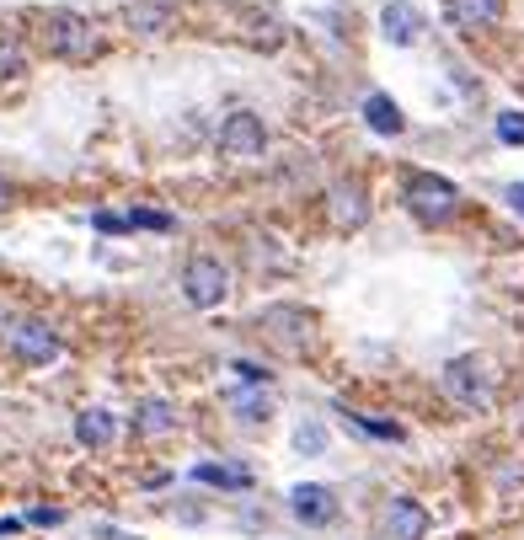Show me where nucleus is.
Segmentation results:
<instances>
[{"mask_svg":"<svg viewBox=\"0 0 524 540\" xmlns=\"http://www.w3.org/2000/svg\"><path fill=\"white\" fill-rule=\"evenodd\" d=\"M236 375H241V380H252V385H268V369L252 364V359H236Z\"/></svg>","mask_w":524,"mask_h":540,"instance_id":"nucleus-23","label":"nucleus"},{"mask_svg":"<svg viewBox=\"0 0 524 540\" xmlns=\"http://www.w3.org/2000/svg\"><path fill=\"white\" fill-rule=\"evenodd\" d=\"M444 391H450L460 407H487L492 401V375H487V364L482 359H455L450 369H444Z\"/></svg>","mask_w":524,"mask_h":540,"instance_id":"nucleus-4","label":"nucleus"},{"mask_svg":"<svg viewBox=\"0 0 524 540\" xmlns=\"http://www.w3.org/2000/svg\"><path fill=\"white\" fill-rule=\"evenodd\" d=\"M11 75H22V49L17 43H0V81H11Z\"/></svg>","mask_w":524,"mask_h":540,"instance_id":"nucleus-22","label":"nucleus"},{"mask_svg":"<svg viewBox=\"0 0 524 540\" xmlns=\"http://www.w3.org/2000/svg\"><path fill=\"white\" fill-rule=\"evenodd\" d=\"M182 295H188L193 311H214L225 295H230V268L220 257H193L182 268Z\"/></svg>","mask_w":524,"mask_h":540,"instance_id":"nucleus-3","label":"nucleus"},{"mask_svg":"<svg viewBox=\"0 0 524 540\" xmlns=\"http://www.w3.org/2000/svg\"><path fill=\"white\" fill-rule=\"evenodd\" d=\"M230 412H236L241 423H268V418H273V396H268V385H252V380H246L241 391H230Z\"/></svg>","mask_w":524,"mask_h":540,"instance_id":"nucleus-12","label":"nucleus"},{"mask_svg":"<svg viewBox=\"0 0 524 540\" xmlns=\"http://www.w3.org/2000/svg\"><path fill=\"white\" fill-rule=\"evenodd\" d=\"M289 508H295L300 524H311V530H321V524L337 519V498L332 487H316V482H300L295 492H289Z\"/></svg>","mask_w":524,"mask_h":540,"instance_id":"nucleus-7","label":"nucleus"},{"mask_svg":"<svg viewBox=\"0 0 524 540\" xmlns=\"http://www.w3.org/2000/svg\"><path fill=\"white\" fill-rule=\"evenodd\" d=\"M0 209H6V177H0Z\"/></svg>","mask_w":524,"mask_h":540,"instance_id":"nucleus-27","label":"nucleus"},{"mask_svg":"<svg viewBox=\"0 0 524 540\" xmlns=\"http://www.w3.org/2000/svg\"><path fill=\"white\" fill-rule=\"evenodd\" d=\"M198 476V482H209V487H246V482H252V476H246V471H236V466H198L193 471Z\"/></svg>","mask_w":524,"mask_h":540,"instance_id":"nucleus-18","label":"nucleus"},{"mask_svg":"<svg viewBox=\"0 0 524 540\" xmlns=\"http://www.w3.org/2000/svg\"><path fill=\"white\" fill-rule=\"evenodd\" d=\"M503 17V0H450V22L466 27V33H482Z\"/></svg>","mask_w":524,"mask_h":540,"instance_id":"nucleus-13","label":"nucleus"},{"mask_svg":"<svg viewBox=\"0 0 524 540\" xmlns=\"http://www.w3.org/2000/svg\"><path fill=\"white\" fill-rule=\"evenodd\" d=\"M134 428H140L145 439L172 434V428H177V412L166 407V401H140V412H134Z\"/></svg>","mask_w":524,"mask_h":540,"instance_id":"nucleus-17","label":"nucleus"},{"mask_svg":"<svg viewBox=\"0 0 524 540\" xmlns=\"http://www.w3.org/2000/svg\"><path fill=\"white\" fill-rule=\"evenodd\" d=\"M364 123H369V129H375V134H391V140H396V134L407 129L402 107H396L391 97H385V91H375V97H364Z\"/></svg>","mask_w":524,"mask_h":540,"instance_id":"nucleus-15","label":"nucleus"},{"mask_svg":"<svg viewBox=\"0 0 524 540\" xmlns=\"http://www.w3.org/2000/svg\"><path fill=\"white\" fill-rule=\"evenodd\" d=\"M65 514H59V508H33V524H59Z\"/></svg>","mask_w":524,"mask_h":540,"instance_id":"nucleus-26","label":"nucleus"},{"mask_svg":"<svg viewBox=\"0 0 524 540\" xmlns=\"http://www.w3.org/2000/svg\"><path fill=\"white\" fill-rule=\"evenodd\" d=\"M257 327H268L273 337H279V343H305V332H311V316L305 311H295V305H268V311L257 316Z\"/></svg>","mask_w":524,"mask_h":540,"instance_id":"nucleus-8","label":"nucleus"},{"mask_svg":"<svg viewBox=\"0 0 524 540\" xmlns=\"http://www.w3.org/2000/svg\"><path fill=\"white\" fill-rule=\"evenodd\" d=\"M407 209L418 214L423 225H444V220H450V214L460 209V193H455V182H450V177L423 172V177H412V182H407Z\"/></svg>","mask_w":524,"mask_h":540,"instance_id":"nucleus-1","label":"nucleus"},{"mask_svg":"<svg viewBox=\"0 0 524 540\" xmlns=\"http://www.w3.org/2000/svg\"><path fill=\"white\" fill-rule=\"evenodd\" d=\"M295 450L300 455H321V450H327V428H321V423H300L295 428Z\"/></svg>","mask_w":524,"mask_h":540,"instance_id":"nucleus-19","label":"nucleus"},{"mask_svg":"<svg viewBox=\"0 0 524 540\" xmlns=\"http://www.w3.org/2000/svg\"><path fill=\"white\" fill-rule=\"evenodd\" d=\"M332 220L343 230H359L369 220V198H364V182H337L332 188Z\"/></svg>","mask_w":524,"mask_h":540,"instance_id":"nucleus-9","label":"nucleus"},{"mask_svg":"<svg viewBox=\"0 0 524 540\" xmlns=\"http://www.w3.org/2000/svg\"><path fill=\"white\" fill-rule=\"evenodd\" d=\"M11 353H17L22 364L43 369V364H54V359H59V337H54L49 321L27 316V321H17V327H11Z\"/></svg>","mask_w":524,"mask_h":540,"instance_id":"nucleus-5","label":"nucleus"},{"mask_svg":"<svg viewBox=\"0 0 524 540\" xmlns=\"http://www.w3.org/2000/svg\"><path fill=\"white\" fill-rule=\"evenodd\" d=\"M220 150L236 161H257L268 150V134H262V118L257 113H230L220 123Z\"/></svg>","mask_w":524,"mask_h":540,"instance_id":"nucleus-6","label":"nucleus"},{"mask_svg":"<svg viewBox=\"0 0 524 540\" xmlns=\"http://www.w3.org/2000/svg\"><path fill=\"white\" fill-rule=\"evenodd\" d=\"M498 140L503 145H524V113H498Z\"/></svg>","mask_w":524,"mask_h":540,"instance_id":"nucleus-20","label":"nucleus"},{"mask_svg":"<svg viewBox=\"0 0 524 540\" xmlns=\"http://www.w3.org/2000/svg\"><path fill=\"white\" fill-rule=\"evenodd\" d=\"M123 27H129V33H140V38H156V33L172 27V6H129Z\"/></svg>","mask_w":524,"mask_h":540,"instance_id":"nucleus-16","label":"nucleus"},{"mask_svg":"<svg viewBox=\"0 0 524 540\" xmlns=\"http://www.w3.org/2000/svg\"><path fill=\"white\" fill-rule=\"evenodd\" d=\"M113 434H118V423H113V412H107V407H86L81 418H75V439H81L86 450L113 444Z\"/></svg>","mask_w":524,"mask_h":540,"instance_id":"nucleus-14","label":"nucleus"},{"mask_svg":"<svg viewBox=\"0 0 524 540\" xmlns=\"http://www.w3.org/2000/svg\"><path fill=\"white\" fill-rule=\"evenodd\" d=\"M380 33L391 38V43H402V49H407V43H418V33H423V17L407 6V0H391V6L380 11Z\"/></svg>","mask_w":524,"mask_h":540,"instance_id":"nucleus-11","label":"nucleus"},{"mask_svg":"<svg viewBox=\"0 0 524 540\" xmlns=\"http://www.w3.org/2000/svg\"><path fill=\"white\" fill-rule=\"evenodd\" d=\"M385 524H391V540H423L428 535V514H423V503H412V498H391Z\"/></svg>","mask_w":524,"mask_h":540,"instance_id":"nucleus-10","label":"nucleus"},{"mask_svg":"<svg viewBox=\"0 0 524 540\" xmlns=\"http://www.w3.org/2000/svg\"><path fill=\"white\" fill-rule=\"evenodd\" d=\"M503 198H508V209H514V214H524V182H514V188H508Z\"/></svg>","mask_w":524,"mask_h":540,"instance_id":"nucleus-25","label":"nucleus"},{"mask_svg":"<svg viewBox=\"0 0 524 540\" xmlns=\"http://www.w3.org/2000/svg\"><path fill=\"white\" fill-rule=\"evenodd\" d=\"M43 43H49V54H59V59H91L102 49L97 27L86 17H75V11H54L49 27H43Z\"/></svg>","mask_w":524,"mask_h":540,"instance_id":"nucleus-2","label":"nucleus"},{"mask_svg":"<svg viewBox=\"0 0 524 540\" xmlns=\"http://www.w3.org/2000/svg\"><path fill=\"white\" fill-rule=\"evenodd\" d=\"M140 225V230H172V214H161V209H134L129 214V230Z\"/></svg>","mask_w":524,"mask_h":540,"instance_id":"nucleus-21","label":"nucleus"},{"mask_svg":"<svg viewBox=\"0 0 524 540\" xmlns=\"http://www.w3.org/2000/svg\"><path fill=\"white\" fill-rule=\"evenodd\" d=\"M91 225H97V230H107V236H113V230H129V220H118V214H97Z\"/></svg>","mask_w":524,"mask_h":540,"instance_id":"nucleus-24","label":"nucleus"}]
</instances>
